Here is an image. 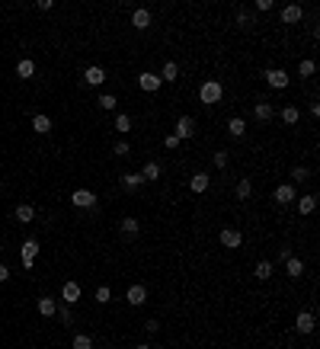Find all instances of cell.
Segmentation results:
<instances>
[{"mask_svg":"<svg viewBox=\"0 0 320 349\" xmlns=\"http://www.w3.org/2000/svg\"><path fill=\"white\" fill-rule=\"evenodd\" d=\"M163 147H167V151H173V147H179V138H176V135H167V138H163Z\"/></svg>","mask_w":320,"mask_h":349,"instance_id":"obj_40","label":"cell"},{"mask_svg":"<svg viewBox=\"0 0 320 349\" xmlns=\"http://www.w3.org/2000/svg\"><path fill=\"white\" fill-rule=\"evenodd\" d=\"M32 218H36V208L32 205H16V221L20 224H29Z\"/></svg>","mask_w":320,"mask_h":349,"instance_id":"obj_24","label":"cell"},{"mask_svg":"<svg viewBox=\"0 0 320 349\" xmlns=\"http://www.w3.org/2000/svg\"><path fill=\"white\" fill-rule=\"evenodd\" d=\"M141 183H144V180H141V173H125V177H122V186L128 189V193H135Z\"/></svg>","mask_w":320,"mask_h":349,"instance_id":"obj_29","label":"cell"},{"mask_svg":"<svg viewBox=\"0 0 320 349\" xmlns=\"http://www.w3.org/2000/svg\"><path fill=\"white\" fill-rule=\"evenodd\" d=\"M295 327H298V333H314V327H317V314L314 311H301L298 317H295Z\"/></svg>","mask_w":320,"mask_h":349,"instance_id":"obj_6","label":"cell"},{"mask_svg":"<svg viewBox=\"0 0 320 349\" xmlns=\"http://www.w3.org/2000/svg\"><path fill=\"white\" fill-rule=\"evenodd\" d=\"M160 173H163V167H160V163L157 160H148V163H144V170H141V180H160Z\"/></svg>","mask_w":320,"mask_h":349,"instance_id":"obj_21","label":"cell"},{"mask_svg":"<svg viewBox=\"0 0 320 349\" xmlns=\"http://www.w3.org/2000/svg\"><path fill=\"white\" fill-rule=\"evenodd\" d=\"M298 74H301V77H314V74H317V61H314V58H304V61L298 64Z\"/></svg>","mask_w":320,"mask_h":349,"instance_id":"obj_30","label":"cell"},{"mask_svg":"<svg viewBox=\"0 0 320 349\" xmlns=\"http://www.w3.org/2000/svg\"><path fill=\"white\" fill-rule=\"evenodd\" d=\"M301 16H304V10H301L298 4H288V7H282V23L295 26V23H301Z\"/></svg>","mask_w":320,"mask_h":349,"instance_id":"obj_15","label":"cell"},{"mask_svg":"<svg viewBox=\"0 0 320 349\" xmlns=\"http://www.w3.org/2000/svg\"><path fill=\"white\" fill-rule=\"evenodd\" d=\"M253 119L256 122H272L275 119V109L269 106V103H256V106H253Z\"/></svg>","mask_w":320,"mask_h":349,"instance_id":"obj_18","label":"cell"},{"mask_svg":"<svg viewBox=\"0 0 320 349\" xmlns=\"http://www.w3.org/2000/svg\"><path fill=\"white\" fill-rule=\"evenodd\" d=\"M112 125H116L119 135H125L128 128H132V119H128V116H116V122H112Z\"/></svg>","mask_w":320,"mask_h":349,"instance_id":"obj_32","label":"cell"},{"mask_svg":"<svg viewBox=\"0 0 320 349\" xmlns=\"http://www.w3.org/2000/svg\"><path fill=\"white\" fill-rule=\"evenodd\" d=\"M279 259H291V247H282L279 250Z\"/></svg>","mask_w":320,"mask_h":349,"instance_id":"obj_45","label":"cell"},{"mask_svg":"<svg viewBox=\"0 0 320 349\" xmlns=\"http://www.w3.org/2000/svg\"><path fill=\"white\" fill-rule=\"evenodd\" d=\"M295 186L291 183H282V186H275V202L279 205H288V202H295Z\"/></svg>","mask_w":320,"mask_h":349,"instance_id":"obj_12","label":"cell"},{"mask_svg":"<svg viewBox=\"0 0 320 349\" xmlns=\"http://www.w3.org/2000/svg\"><path fill=\"white\" fill-rule=\"evenodd\" d=\"M96 301H99V304H109V301H112L109 285H99V289H96Z\"/></svg>","mask_w":320,"mask_h":349,"instance_id":"obj_34","label":"cell"},{"mask_svg":"<svg viewBox=\"0 0 320 349\" xmlns=\"http://www.w3.org/2000/svg\"><path fill=\"white\" fill-rule=\"evenodd\" d=\"M160 83H163V80H160L157 74H151V71H144L141 77H138V86H141L144 93H157V90H160Z\"/></svg>","mask_w":320,"mask_h":349,"instance_id":"obj_9","label":"cell"},{"mask_svg":"<svg viewBox=\"0 0 320 349\" xmlns=\"http://www.w3.org/2000/svg\"><path fill=\"white\" fill-rule=\"evenodd\" d=\"M310 177V170H304V167H295V170H291V180H295V183H304Z\"/></svg>","mask_w":320,"mask_h":349,"instance_id":"obj_37","label":"cell"},{"mask_svg":"<svg viewBox=\"0 0 320 349\" xmlns=\"http://www.w3.org/2000/svg\"><path fill=\"white\" fill-rule=\"evenodd\" d=\"M285 269H288L291 279H301V273H304V263H301L298 256H291V259H285Z\"/></svg>","mask_w":320,"mask_h":349,"instance_id":"obj_27","label":"cell"},{"mask_svg":"<svg viewBox=\"0 0 320 349\" xmlns=\"http://www.w3.org/2000/svg\"><path fill=\"white\" fill-rule=\"evenodd\" d=\"M215 167H228V151H215Z\"/></svg>","mask_w":320,"mask_h":349,"instance_id":"obj_39","label":"cell"},{"mask_svg":"<svg viewBox=\"0 0 320 349\" xmlns=\"http://www.w3.org/2000/svg\"><path fill=\"white\" fill-rule=\"evenodd\" d=\"M279 119L285 122V125H298V122H301V109H298V106H285V109L279 112Z\"/></svg>","mask_w":320,"mask_h":349,"instance_id":"obj_20","label":"cell"},{"mask_svg":"<svg viewBox=\"0 0 320 349\" xmlns=\"http://www.w3.org/2000/svg\"><path fill=\"white\" fill-rule=\"evenodd\" d=\"M266 83H269L272 90H288L291 77H288V71H282V67H269V71H266Z\"/></svg>","mask_w":320,"mask_h":349,"instance_id":"obj_2","label":"cell"},{"mask_svg":"<svg viewBox=\"0 0 320 349\" xmlns=\"http://www.w3.org/2000/svg\"><path fill=\"white\" fill-rule=\"evenodd\" d=\"M71 349H93V339L86 336V333H80V336H74V343H71Z\"/></svg>","mask_w":320,"mask_h":349,"instance_id":"obj_33","label":"cell"},{"mask_svg":"<svg viewBox=\"0 0 320 349\" xmlns=\"http://www.w3.org/2000/svg\"><path fill=\"white\" fill-rule=\"evenodd\" d=\"M237 26H244V29H247V26H253V16H250L247 10H240L237 13Z\"/></svg>","mask_w":320,"mask_h":349,"instance_id":"obj_38","label":"cell"},{"mask_svg":"<svg viewBox=\"0 0 320 349\" xmlns=\"http://www.w3.org/2000/svg\"><path fill=\"white\" fill-rule=\"evenodd\" d=\"M71 205L93 208V205H96V193H93V189H74V193H71Z\"/></svg>","mask_w":320,"mask_h":349,"instance_id":"obj_5","label":"cell"},{"mask_svg":"<svg viewBox=\"0 0 320 349\" xmlns=\"http://www.w3.org/2000/svg\"><path fill=\"white\" fill-rule=\"evenodd\" d=\"M116 103H119V100L112 97V93H99V106H102V109H116Z\"/></svg>","mask_w":320,"mask_h":349,"instance_id":"obj_35","label":"cell"},{"mask_svg":"<svg viewBox=\"0 0 320 349\" xmlns=\"http://www.w3.org/2000/svg\"><path fill=\"white\" fill-rule=\"evenodd\" d=\"M61 301L64 304H77V301H80V285H77V282H64L61 285Z\"/></svg>","mask_w":320,"mask_h":349,"instance_id":"obj_13","label":"cell"},{"mask_svg":"<svg viewBox=\"0 0 320 349\" xmlns=\"http://www.w3.org/2000/svg\"><path fill=\"white\" fill-rule=\"evenodd\" d=\"M36 256H39V240H36V237L23 240V247H20V259H23V266H26V269H32Z\"/></svg>","mask_w":320,"mask_h":349,"instance_id":"obj_3","label":"cell"},{"mask_svg":"<svg viewBox=\"0 0 320 349\" xmlns=\"http://www.w3.org/2000/svg\"><path fill=\"white\" fill-rule=\"evenodd\" d=\"M250 193H253V183H250V177L237 180V189H234V196H237V199H250Z\"/></svg>","mask_w":320,"mask_h":349,"instance_id":"obj_28","label":"cell"},{"mask_svg":"<svg viewBox=\"0 0 320 349\" xmlns=\"http://www.w3.org/2000/svg\"><path fill=\"white\" fill-rule=\"evenodd\" d=\"M32 74H36V61L32 58H20L16 61V77H20V80H29Z\"/></svg>","mask_w":320,"mask_h":349,"instance_id":"obj_16","label":"cell"},{"mask_svg":"<svg viewBox=\"0 0 320 349\" xmlns=\"http://www.w3.org/2000/svg\"><path fill=\"white\" fill-rule=\"evenodd\" d=\"M125 301L132 304V308H141V304L148 301V289H144V285H132L128 295H125Z\"/></svg>","mask_w":320,"mask_h":349,"instance_id":"obj_10","label":"cell"},{"mask_svg":"<svg viewBox=\"0 0 320 349\" xmlns=\"http://www.w3.org/2000/svg\"><path fill=\"white\" fill-rule=\"evenodd\" d=\"M298 212L301 215H314L317 212V196H301L298 199Z\"/></svg>","mask_w":320,"mask_h":349,"instance_id":"obj_23","label":"cell"},{"mask_svg":"<svg viewBox=\"0 0 320 349\" xmlns=\"http://www.w3.org/2000/svg\"><path fill=\"white\" fill-rule=\"evenodd\" d=\"M135 349H151V346H148V343H141V346H135Z\"/></svg>","mask_w":320,"mask_h":349,"instance_id":"obj_46","label":"cell"},{"mask_svg":"<svg viewBox=\"0 0 320 349\" xmlns=\"http://www.w3.org/2000/svg\"><path fill=\"white\" fill-rule=\"evenodd\" d=\"M272 7H275V4H272V0H256V10H259V13H269V10H272Z\"/></svg>","mask_w":320,"mask_h":349,"instance_id":"obj_41","label":"cell"},{"mask_svg":"<svg viewBox=\"0 0 320 349\" xmlns=\"http://www.w3.org/2000/svg\"><path fill=\"white\" fill-rule=\"evenodd\" d=\"M128 151H132V147H128V141H125V138H122V141H116V144H112V154H116V157H125Z\"/></svg>","mask_w":320,"mask_h":349,"instance_id":"obj_36","label":"cell"},{"mask_svg":"<svg viewBox=\"0 0 320 349\" xmlns=\"http://www.w3.org/2000/svg\"><path fill=\"white\" fill-rule=\"evenodd\" d=\"M151 20H154V16H151V10H144V7H138V10L132 13V26H135V29H148Z\"/></svg>","mask_w":320,"mask_h":349,"instance_id":"obj_17","label":"cell"},{"mask_svg":"<svg viewBox=\"0 0 320 349\" xmlns=\"http://www.w3.org/2000/svg\"><path fill=\"white\" fill-rule=\"evenodd\" d=\"M138 231H141L138 218H122V234L125 237H138Z\"/></svg>","mask_w":320,"mask_h":349,"instance_id":"obj_26","label":"cell"},{"mask_svg":"<svg viewBox=\"0 0 320 349\" xmlns=\"http://www.w3.org/2000/svg\"><path fill=\"white\" fill-rule=\"evenodd\" d=\"M157 77H160V80H176V77H179V64H176V61H167Z\"/></svg>","mask_w":320,"mask_h":349,"instance_id":"obj_25","label":"cell"},{"mask_svg":"<svg viewBox=\"0 0 320 349\" xmlns=\"http://www.w3.org/2000/svg\"><path fill=\"white\" fill-rule=\"evenodd\" d=\"M221 97H224V86H221L218 80H205L202 86H198V100H202L205 106H215Z\"/></svg>","mask_w":320,"mask_h":349,"instance_id":"obj_1","label":"cell"},{"mask_svg":"<svg viewBox=\"0 0 320 349\" xmlns=\"http://www.w3.org/2000/svg\"><path fill=\"white\" fill-rule=\"evenodd\" d=\"M272 273H275V266L269 263V259H259V263H256V269H253V276L259 279V282H266V279H272Z\"/></svg>","mask_w":320,"mask_h":349,"instance_id":"obj_19","label":"cell"},{"mask_svg":"<svg viewBox=\"0 0 320 349\" xmlns=\"http://www.w3.org/2000/svg\"><path fill=\"white\" fill-rule=\"evenodd\" d=\"M179 138V141H186V138H192L195 135V119H189V116H179L176 119V132H173Z\"/></svg>","mask_w":320,"mask_h":349,"instance_id":"obj_7","label":"cell"},{"mask_svg":"<svg viewBox=\"0 0 320 349\" xmlns=\"http://www.w3.org/2000/svg\"><path fill=\"white\" fill-rule=\"evenodd\" d=\"M0 189H4V186H0Z\"/></svg>","mask_w":320,"mask_h":349,"instance_id":"obj_47","label":"cell"},{"mask_svg":"<svg viewBox=\"0 0 320 349\" xmlns=\"http://www.w3.org/2000/svg\"><path fill=\"white\" fill-rule=\"evenodd\" d=\"M144 327H148V333H157V330H160V324H157V320H148Z\"/></svg>","mask_w":320,"mask_h":349,"instance_id":"obj_43","label":"cell"},{"mask_svg":"<svg viewBox=\"0 0 320 349\" xmlns=\"http://www.w3.org/2000/svg\"><path fill=\"white\" fill-rule=\"evenodd\" d=\"M83 83H86V86H102V83H106V71L96 67V64L86 67V71H83Z\"/></svg>","mask_w":320,"mask_h":349,"instance_id":"obj_8","label":"cell"},{"mask_svg":"<svg viewBox=\"0 0 320 349\" xmlns=\"http://www.w3.org/2000/svg\"><path fill=\"white\" fill-rule=\"evenodd\" d=\"M39 10L48 13V10H55V4H51V0H39Z\"/></svg>","mask_w":320,"mask_h":349,"instance_id":"obj_42","label":"cell"},{"mask_svg":"<svg viewBox=\"0 0 320 349\" xmlns=\"http://www.w3.org/2000/svg\"><path fill=\"white\" fill-rule=\"evenodd\" d=\"M32 128H36L39 135H48L51 132V119L45 116V112H39V116H32Z\"/></svg>","mask_w":320,"mask_h":349,"instance_id":"obj_22","label":"cell"},{"mask_svg":"<svg viewBox=\"0 0 320 349\" xmlns=\"http://www.w3.org/2000/svg\"><path fill=\"white\" fill-rule=\"evenodd\" d=\"M208 186H211V177L208 173H195L192 180H189V189H192L195 196H202V193H208Z\"/></svg>","mask_w":320,"mask_h":349,"instance_id":"obj_11","label":"cell"},{"mask_svg":"<svg viewBox=\"0 0 320 349\" xmlns=\"http://www.w3.org/2000/svg\"><path fill=\"white\" fill-rule=\"evenodd\" d=\"M218 240H221V247H228V250L244 247V234H240L237 228H224V231L218 234Z\"/></svg>","mask_w":320,"mask_h":349,"instance_id":"obj_4","label":"cell"},{"mask_svg":"<svg viewBox=\"0 0 320 349\" xmlns=\"http://www.w3.org/2000/svg\"><path fill=\"white\" fill-rule=\"evenodd\" d=\"M7 279H10V269H7L4 263H0V282H7Z\"/></svg>","mask_w":320,"mask_h":349,"instance_id":"obj_44","label":"cell"},{"mask_svg":"<svg viewBox=\"0 0 320 349\" xmlns=\"http://www.w3.org/2000/svg\"><path fill=\"white\" fill-rule=\"evenodd\" d=\"M36 308H39V314H42V317H55V314H58V304H55V298H48V295H42V298L36 301Z\"/></svg>","mask_w":320,"mask_h":349,"instance_id":"obj_14","label":"cell"},{"mask_svg":"<svg viewBox=\"0 0 320 349\" xmlns=\"http://www.w3.org/2000/svg\"><path fill=\"white\" fill-rule=\"evenodd\" d=\"M228 132L234 135V138H240V135L247 132V119H231V122H228Z\"/></svg>","mask_w":320,"mask_h":349,"instance_id":"obj_31","label":"cell"}]
</instances>
